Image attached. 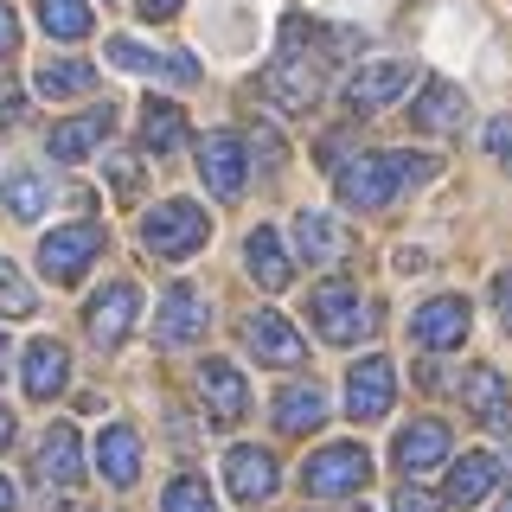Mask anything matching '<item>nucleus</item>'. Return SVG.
<instances>
[{"label":"nucleus","mask_w":512,"mask_h":512,"mask_svg":"<svg viewBox=\"0 0 512 512\" xmlns=\"http://www.w3.org/2000/svg\"><path fill=\"white\" fill-rule=\"evenodd\" d=\"M487 148H493V160H512V116H493V128H487Z\"/></svg>","instance_id":"nucleus-35"},{"label":"nucleus","mask_w":512,"mask_h":512,"mask_svg":"<svg viewBox=\"0 0 512 512\" xmlns=\"http://www.w3.org/2000/svg\"><path fill=\"white\" fill-rule=\"evenodd\" d=\"M250 276H256V288H269V295H276V288H288V276H295V263H288V250H282V237L269 231H250Z\"/></svg>","instance_id":"nucleus-25"},{"label":"nucleus","mask_w":512,"mask_h":512,"mask_svg":"<svg viewBox=\"0 0 512 512\" xmlns=\"http://www.w3.org/2000/svg\"><path fill=\"white\" fill-rule=\"evenodd\" d=\"M205 237H212V218H205L192 199H167V205H154V212L141 218V244L154 256H192Z\"/></svg>","instance_id":"nucleus-3"},{"label":"nucleus","mask_w":512,"mask_h":512,"mask_svg":"<svg viewBox=\"0 0 512 512\" xmlns=\"http://www.w3.org/2000/svg\"><path fill=\"white\" fill-rule=\"evenodd\" d=\"M327 423V397L314 391V384H288L276 397V429L282 436H308V429Z\"/></svg>","instance_id":"nucleus-22"},{"label":"nucleus","mask_w":512,"mask_h":512,"mask_svg":"<svg viewBox=\"0 0 512 512\" xmlns=\"http://www.w3.org/2000/svg\"><path fill=\"white\" fill-rule=\"evenodd\" d=\"M493 512H512V493H506V500H500V506H493Z\"/></svg>","instance_id":"nucleus-42"},{"label":"nucleus","mask_w":512,"mask_h":512,"mask_svg":"<svg viewBox=\"0 0 512 512\" xmlns=\"http://www.w3.org/2000/svg\"><path fill=\"white\" fill-rule=\"evenodd\" d=\"M7 442H13V410L0 404V448H7Z\"/></svg>","instance_id":"nucleus-40"},{"label":"nucleus","mask_w":512,"mask_h":512,"mask_svg":"<svg viewBox=\"0 0 512 512\" xmlns=\"http://www.w3.org/2000/svg\"><path fill=\"white\" fill-rule=\"evenodd\" d=\"M109 64H116V71H141V77H180V84H192V77H199L192 52L154 58V52H141V45H128V39H109Z\"/></svg>","instance_id":"nucleus-18"},{"label":"nucleus","mask_w":512,"mask_h":512,"mask_svg":"<svg viewBox=\"0 0 512 512\" xmlns=\"http://www.w3.org/2000/svg\"><path fill=\"white\" fill-rule=\"evenodd\" d=\"M0 512H13V480H0Z\"/></svg>","instance_id":"nucleus-41"},{"label":"nucleus","mask_w":512,"mask_h":512,"mask_svg":"<svg viewBox=\"0 0 512 512\" xmlns=\"http://www.w3.org/2000/svg\"><path fill=\"white\" fill-rule=\"evenodd\" d=\"M448 461V429L436 416H423V423H410L404 436H397V468L404 474H436Z\"/></svg>","instance_id":"nucleus-16"},{"label":"nucleus","mask_w":512,"mask_h":512,"mask_svg":"<svg viewBox=\"0 0 512 512\" xmlns=\"http://www.w3.org/2000/svg\"><path fill=\"white\" fill-rule=\"evenodd\" d=\"M180 141H186V116L173 103H148V109H141V148H148V154H173Z\"/></svg>","instance_id":"nucleus-29"},{"label":"nucleus","mask_w":512,"mask_h":512,"mask_svg":"<svg viewBox=\"0 0 512 512\" xmlns=\"http://www.w3.org/2000/svg\"><path fill=\"white\" fill-rule=\"evenodd\" d=\"M308 320H314V333L327 346H359L365 333L378 327V308L359 295V288L327 282V288H314V295H308Z\"/></svg>","instance_id":"nucleus-2"},{"label":"nucleus","mask_w":512,"mask_h":512,"mask_svg":"<svg viewBox=\"0 0 512 512\" xmlns=\"http://www.w3.org/2000/svg\"><path fill=\"white\" fill-rule=\"evenodd\" d=\"M442 500H429V493H397V506L391 512H436Z\"/></svg>","instance_id":"nucleus-37"},{"label":"nucleus","mask_w":512,"mask_h":512,"mask_svg":"<svg viewBox=\"0 0 512 512\" xmlns=\"http://www.w3.org/2000/svg\"><path fill=\"white\" fill-rule=\"evenodd\" d=\"M224 480H231V493L244 506L269 500V493H276V455H269V448H256V442H237L231 455H224Z\"/></svg>","instance_id":"nucleus-12"},{"label":"nucleus","mask_w":512,"mask_h":512,"mask_svg":"<svg viewBox=\"0 0 512 512\" xmlns=\"http://www.w3.org/2000/svg\"><path fill=\"white\" fill-rule=\"evenodd\" d=\"M167 13H180V0H141V20H167Z\"/></svg>","instance_id":"nucleus-39"},{"label":"nucleus","mask_w":512,"mask_h":512,"mask_svg":"<svg viewBox=\"0 0 512 512\" xmlns=\"http://www.w3.org/2000/svg\"><path fill=\"white\" fill-rule=\"evenodd\" d=\"M96 256H103V231H96V224H64V231H52L39 244V269L52 282H77Z\"/></svg>","instance_id":"nucleus-5"},{"label":"nucleus","mask_w":512,"mask_h":512,"mask_svg":"<svg viewBox=\"0 0 512 512\" xmlns=\"http://www.w3.org/2000/svg\"><path fill=\"white\" fill-rule=\"evenodd\" d=\"M410 116H416L423 135H455L461 116H468V96H461L455 84H423V96H416Z\"/></svg>","instance_id":"nucleus-20"},{"label":"nucleus","mask_w":512,"mask_h":512,"mask_svg":"<svg viewBox=\"0 0 512 512\" xmlns=\"http://www.w3.org/2000/svg\"><path fill=\"white\" fill-rule=\"evenodd\" d=\"M109 128H116V116H109V109H90V116H71V122H58L52 128V154L58 160H84L96 141L109 135Z\"/></svg>","instance_id":"nucleus-24"},{"label":"nucleus","mask_w":512,"mask_h":512,"mask_svg":"<svg viewBox=\"0 0 512 512\" xmlns=\"http://www.w3.org/2000/svg\"><path fill=\"white\" fill-rule=\"evenodd\" d=\"M314 90H320V64H308L301 52H282L276 64H269V96H276L282 109H314Z\"/></svg>","instance_id":"nucleus-15"},{"label":"nucleus","mask_w":512,"mask_h":512,"mask_svg":"<svg viewBox=\"0 0 512 512\" xmlns=\"http://www.w3.org/2000/svg\"><path fill=\"white\" fill-rule=\"evenodd\" d=\"M77 512H103V506H77Z\"/></svg>","instance_id":"nucleus-44"},{"label":"nucleus","mask_w":512,"mask_h":512,"mask_svg":"<svg viewBox=\"0 0 512 512\" xmlns=\"http://www.w3.org/2000/svg\"><path fill=\"white\" fill-rule=\"evenodd\" d=\"M410 84H416V64H404V58H378V64H359V71H352L346 103H352V109H391Z\"/></svg>","instance_id":"nucleus-9"},{"label":"nucleus","mask_w":512,"mask_h":512,"mask_svg":"<svg viewBox=\"0 0 512 512\" xmlns=\"http://www.w3.org/2000/svg\"><path fill=\"white\" fill-rule=\"evenodd\" d=\"M493 314H500V327L512 333V269H506L500 282H493Z\"/></svg>","instance_id":"nucleus-36"},{"label":"nucleus","mask_w":512,"mask_h":512,"mask_svg":"<svg viewBox=\"0 0 512 512\" xmlns=\"http://www.w3.org/2000/svg\"><path fill=\"white\" fill-rule=\"evenodd\" d=\"M135 308H141L135 282H109V288H96V295H90V314H84L90 340H96V346H122V340H128V327H135Z\"/></svg>","instance_id":"nucleus-10"},{"label":"nucleus","mask_w":512,"mask_h":512,"mask_svg":"<svg viewBox=\"0 0 512 512\" xmlns=\"http://www.w3.org/2000/svg\"><path fill=\"white\" fill-rule=\"evenodd\" d=\"M365 480H372V455H365L359 442H333V448H320L308 461V493L314 500H346V493H359Z\"/></svg>","instance_id":"nucleus-4"},{"label":"nucleus","mask_w":512,"mask_h":512,"mask_svg":"<svg viewBox=\"0 0 512 512\" xmlns=\"http://www.w3.org/2000/svg\"><path fill=\"white\" fill-rule=\"evenodd\" d=\"M0 372H7V340H0Z\"/></svg>","instance_id":"nucleus-43"},{"label":"nucleus","mask_w":512,"mask_h":512,"mask_svg":"<svg viewBox=\"0 0 512 512\" xmlns=\"http://www.w3.org/2000/svg\"><path fill=\"white\" fill-rule=\"evenodd\" d=\"M96 474L109 480V487H135L141 480V442L128 423H109L103 436H96Z\"/></svg>","instance_id":"nucleus-14"},{"label":"nucleus","mask_w":512,"mask_h":512,"mask_svg":"<svg viewBox=\"0 0 512 512\" xmlns=\"http://www.w3.org/2000/svg\"><path fill=\"white\" fill-rule=\"evenodd\" d=\"M410 340L423 352H455L461 340H468V301H461V295L423 301V308L410 314Z\"/></svg>","instance_id":"nucleus-8"},{"label":"nucleus","mask_w":512,"mask_h":512,"mask_svg":"<svg viewBox=\"0 0 512 512\" xmlns=\"http://www.w3.org/2000/svg\"><path fill=\"white\" fill-rule=\"evenodd\" d=\"M7 212L13 218H39L45 212V180L39 173H13L7 180Z\"/></svg>","instance_id":"nucleus-32"},{"label":"nucleus","mask_w":512,"mask_h":512,"mask_svg":"<svg viewBox=\"0 0 512 512\" xmlns=\"http://www.w3.org/2000/svg\"><path fill=\"white\" fill-rule=\"evenodd\" d=\"M429 173H436L429 154H365L352 167H340V192H346V205L372 212V205H391L397 192H416Z\"/></svg>","instance_id":"nucleus-1"},{"label":"nucleus","mask_w":512,"mask_h":512,"mask_svg":"<svg viewBox=\"0 0 512 512\" xmlns=\"http://www.w3.org/2000/svg\"><path fill=\"white\" fill-rule=\"evenodd\" d=\"M39 474L52 480V487H77L84 480V442H77L71 423L45 429V448H39Z\"/></svg>","instance_id":"nucleus-17"},{"label":"nucleus","mask_w":512,"mask_h":512,"mask_svg":"<svg viewBox=\"0 0 512 512\" xmlns=\"http://www.w3.org/2000/svg\"><path fill=\"white\" fill-rule=\"evenodd\" d=\"M391 391H397V365L391 359H352L346 372V416H359V423H378L384 410H391Z\"/></svg>","instance_id":"nucleus-6"},{"label":"nucleus","mask_w":512,"mask_h":512,"mask_svg":"<svg viewBox=\"0 0 512 512\" xmlns=\"http://www.w3.org/2000/svg\"><path fill=\"white\" fill-rule=\"evenodd\" d=\"M295 237H301V256H308V263H320V269L346 263V231L327 212H301L295 218Z\"/></svg>","instance_id":"nucleus-21"},{"label":"nucleus","mask_w":512,"mask_h":512,"mask_svg":"<svg viewBox=\"0 0 512 512\" xmlns=\"http://www.w3.org/2000/svg\"><path fill=\"white\" fill-rule=\"evenodd\" d=\"M20 378H26V397H58V391H64V378H71V359H64V346H58V340H32V346H26Z\"/></svg>","instance_id":"nucleus-19"},{"label":"nucleus","mask_w":512,"mask_h":512,"mask_svg":"<svg viewBox=\"0 0 512 512\" xmlns=\"http://www.w3.org/2000/svg\"><path fill=\"white\" fill-rule=\"evenodd\" d=\"M0 314H7V320L39 314V295H32V282H26L13 263H0Z\"/></svg>","instance_id":"nucleus-31"},{"label":"nucleus","mask_w":512,"mask_h":512,"mask_svg":"<svg viewBox=\"0 0 512 512\" xmlns=\"http://www.w3.org/2000/svg\"><path fill=\"white\" fill-rule=\"evenodd\" d=\"M13 45H20V20L0 7V52H13Z\"/></svg>","instance_id":"nucleus-38"},{"label":"nucleus","mask_w":512,"mask_h":512,"mask_svg":"<svg viewBox=\"0 0 512 512\" xmlns=\"http://www.w3.org/2000/svg\"><path fill=\"white\" fill-rule=\"evenodd\" d=\"M39 26L52 32V39L71 45V39L90 32V7H84V0H39Z\"/></svg>","instance_id":"nucleus-30"},{"label":"nucleus","mask_w":512,"mask_h":512,"mask_svg":"<svg viewBox=\"0 0 512 512\" xmlns=\"http://www.w3.org/2000/svg\"><path fill=\"white\" fill-rule=\"evenodd\" d=\"M199 173L218 199H237L244 192V141L237 135H205L199 141Z\"/></svg>","instance_id":"nucleus-13"},{"label":"nucleus","mask_w":512,"mask_h":512,"mask_svg":"<svg viewBox=\"0 0 512 512\" xmlns=\"http://www.w3.org/2000/svg\"><path fill=\"white\" fill-rule=\"evenodd\" d=\"M160 512H212V493H205L199 474H180L167 493H160Z\"/></svg>","instance_id":"nucleus-33"},{"label":"nucleus","mask_w":512,"mask_h":512,"mask_svg":"<svg viewBox=\"0 0 512 512\" xmlns=\"http://www.w3.org/2000/svg\"><path fill=\"white\" fill-rule=\"evenodd\" d=\"M199 384H205V397H212V410L224 416V423H237V416L250 410V391H244V378H237V365L205 359L199 365Z\"/></svg>","instance_id":"nucleus-23"},{"label":"nucleus","mask_w":512,"mask_h":512,"mask_svg":"<svg viewBox=\"0 0 512 512\" xmlns=\"http://www.w3.org/2000/svg\"><path fill=\"white\" fill-rule=\"evenodd\" d=\"M32 84H39V96L71 103V96H84V90L96 84V71H90L84 58H52V64H39V77H32Z\"/></svg>","instance_id":"nucleus-27"},{"label":"nucleus","mask_w":512,"mask_h":512,"mask_svg":"<svg viewBox=\"0 0 512 512\" xmlns=\"http://www.w3.org/2000/svg\"><path fill=\"white\" fill-rule=\"evenodd\" d=\"M493 480H500V461L474 448V455H461L455 474H448V500H455V506H474V500H487V493H493Z\"/></svg>","instance_id":"nucleus-26"},{"label":"nucleus","mask_w":512,"mask_h":512,"mask_svg":"<svg viewBox=\"0 0 512 512\" xmlns=\"http://www.w3.org/2000/svg\"><path fill=\"white\" fill-rule=\"evenodd\" d=\"M109 186H122V192H141V160L135 154H109Z\"/></svg>","instance_id":"nucleus-34"},{"label":"nucleus","mask_w":512,"mask_h":512,"mask_svg":"<svg viewBox=\"0 0 512 512\" xmlns=\"http://www.w3.org/2000/svg\"><path fill=\"white\" fill-rule=\"evenodd\" d=\"M205 320H212V308H205V295L192 282H173L167 295H160V314H154V340L160 346H192L205 333Z\"/></svg>","instance_id":"nucleus-7"},{"label":"nucleus","mask_w":512,"mask_h":512,"mask_svg":"<svg viewBox=\"0 0 512 512\" xmlns=\"http://www.w3.org/2000/svg\"><path fill=\"white\" fill-rule=\"evenodd\" d=\"M461 404H468L474 416H487V423H500L506 416V378L493 372V365H474V372L461 378Z\"/></svg>","instance_id":"nucleus-28"},{"label":"nucleus","mask_w":512,"mask_h":512,"mask_svg":"<svg viewBox=\"0 0 512 512\" xmlns=\"http://www.w3.org/2000/svg\"><path fill=\"white\" fill-rule=\"evenodd\" d=\"M244 340H250V352H256L263 365H282V372H295V365L308 359V346H301V333L288 327L282 314H269V308L244 320Z\"/></svg>","instance_id":"nucleus-11"}]
</instances>
